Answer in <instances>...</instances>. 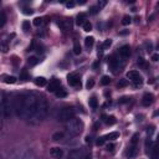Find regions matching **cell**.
Segmentation results:
<instances>
[{"mask_svg":"<svg viewBox=\"0 0 159 159\" xmlns=\"http://www.w3.org/2000/svg\"><path fill=\"white\" fill-rule=\"evenodd\" d=\"M37 103V96L34 93H25L22 98V108L20 112V117L24 119H30L35 112Z\"/></svg>","mask_w":159,"mask_h":159,"instance_id":"cell-1","label":"cell"},{"mask_svg":"<svg viewBox=\"0 0 159 159\" xmlns=\"http://www.w3.org/2000/svg\"><path fill=\"white\" fill-rule=\"evenodd\" d=\"M48 113V103L46 101V98L43 97H37V103H36V108L35 112L32 114V117L30 118V122L32 124H37L41 120L45 119V117Z\"/></svg>","mask_w":159,"mask_h":159,"instance_id":"cell-2","label":"cell"},{"mask_svg":"<svg viewBox=\"0 0 159 159\" xmlns=\"http://www.w3.org/2000/svg\"><path fill=\"white\" fill-rule=\"evenodd\" d=\"M66 129H67L68 134L76 137V135L81 134V132H82V129H83V123H82L81 119L73 117L72 119H70V120L66 122Z\"/></svg>","mask_w":159,"mask_h":159,"instance_id":"cell-3","label":"cell"},{"mask_svg":"<svg viewBox=\"0 0 159 159\" xmlns=\"http://www.w3.org/2000/svg\"><path fill=\"white\" fill-rule=\"evenodd\" d=\"M0 109L5 117H10L14 112V99L10 94H4L0 101Z\"/></svg>","mask_w":159,"mask_h":159,"instance_id":"cell-4","label":"cell"},{"mask_svg":"<svg viewBox=\"0 0 159 159\" xmlns=\"http://www.w3.org/2000/svg\"><path fill=\"white\" fill-rule=\"evenodd\" d=\"M75 117V109L71 107H65L58 112V119L61 122H67Z\"/></svg>","mask_w":159,"mask_h":159,"instance_id":"cell-5","label":"cell"},{"mask_svg":"<svg viewBox=\"0 0 159 159\" xmlns=\"http://www.w3.org/2000/svg\"><path fill=\"white\" fill-rule=\"evenodd\" d=\"M138 138H139L138 134H134L132 137L130 144H129L128 150H127V157L128 158H134L137 155V152H138Z\"/></svg>","mask_w":159,"mask_h":159,"instance_id":"cell-6","label":"cell"},{"mask_svg":"<svg viewBox=\"0 0 159 159\" xmlns=\"http://www.w3.org/2000/svg\"><path fill=\"white\" fill-rule=\"evenodd\" d=\"M108 66H109V68H111L114 73H117L118 71H120V70L124 67V63H119V60H118L116 56H111V57L108 58Z\"/></svg>","mask_w":159,"mask_h":159,"instance_id":"cell-7","label":"cell"},{"mask_svg":"<svg viewBox=\"0 0 159 159\" xmlns=\"http://www.w3.org/2000/svg\"><path fill=\"white\" fill-rule=\"evenodd\" d=\"M127 78H129V81L133 82L134 86H137V87L143 83V78H142V76L139 75V72H137V71H129V72L127 73Z\"/></svg>","mask_w":159,"mask_h":159,"instance_id":"cell-8","label":"cell"},{"mask_svg":"<svg viewBox=\"0 0 159 159\" xmlns=\"http://www.w3.org/2000/svg\"><path fill=\"white\" fill-rule=\"evenodd\" d=\"M67 82L70 86H73V87H78L81 86V80H80V76L77 73H70L67 76Z\"/></svg>","mask_w":159,"mask_h":159,"instance_id":"cell-9","label":"cell"},{"mask_svg":"<svg viewBox=\"0 0 159 159\" xmlns=\"http://www.w3.org/2000/svg\"><path fill=\"white\" fill-rule=\"evenodd\" d=\"M68 159H84V153L82 149H73L68 153Z\"/></svg>","mask_w":159,"mask_h":159,"instance_id":"cell-10","label":"cell"},{"mask_svg":"<svg viewBox=\"0 0 159 159\" xmlns=\"http://www.w3.org/2000/svg\"><path fill=\"white\" fill-rule=\"evenodd\" d=\"M60 86H61L60 81L56 80V78H53V80H51L50 83L47 84V91H48V92H56L57 89H60Z\"/></svg>","mask_w":159,"mask_h":159,"instance_id":"cell-11","label":"cell"},{"mask_svg":"<svg viewBox=\"0 0 159 159\" xmlns=\"http://www.w3.org/2000/svg\"><path fill=\"white\" fill-rule=\"evenodd\" d=\"M50 155L55 159H60L63 157V150L60 148V147H53L50 149Z\"/></svg>","mask_w":159,"mask_h":159,"instance_id":"cell-12","label":"cell"},{"mask_svg":"<svg viewBox=\"0 0 159 159\" xmlns=\"http://www.w3.org/2000/svg\"><path fill=\"white\" fill-rule=\"evenodd\" d=\"M153 101H154V96H153L152 93H145V94L143 96L142 104H143V106H145V107H148L149 104H152V103H153Z\"/></svg>","mask_w":159,"mask_h":159,"instance_id":"cell-13","label":"cell"},{"mask_svg":"<svg viewBox=\"0 0 159 159\" xmlns=\"http://www.w3.org/2000/svg\"><path fill=\"white\" fill-rule=\"evenodd\" d=\"M129 55H130V47L128 45H124L119 48V56L122 58H127V57H129Z\"/></svg>","mask_w":159,"mask_h":159,"instance_id":"cell-14","label":"cell"},{"mask_svg":"<svg viewBox=\"0 0 159 159\" xmlns=\"http://www.w3.org/2000/svg\"><path fill=\"white\" fill-rule=\"evenodd\" d=\"M60 26H61L63 30H71V29H72V21H71V19H63V20L60 22Z\"/></svg>","mask_w":159,"mask_h":159,"instance_id":"cell-15","label":"cell"},{"mask_svg":"<svg viewBox=\"0 0 159 159\" xmlns=\"http://www.w3.org/2000/svg\"><path fill=\"white\" fill-rule=\"evenodd\" d=\"M118 137H119V133H118V132H112V133H109V134L103 135V139H104V140H113V139H117Z\"/></svg>","mask_w":159,"mask_h":159,"instance_id":"cell-16","label":"cell"},{"mask_svg":"<svg viewBox=\"0 0 159 159\" xmlns=\"http://www.w3.org/2000/svg\"><path fill=\"white\" fill-rule=\"evenodd\" d=\"M35 83H36V86H39V87H43V86L47 84V81H46L45 77H36V78H35Z\"/></svg>","mask_w":159,"mask_h":159,"instance_id":"cell-17","label":"cell"},{"mask_svg":"<svg viewBox=\"0 0 159 159\" xmlns=\"http://www.w3.org/2000/svg\"><path fill=\"white\" fill-rule=\"evenodd\" d=\"M63 138H65V133H63V132H56V133L52 134V139H53L55 142L62 140Z\"/></svg>","mask_w":159,"mask_h":159,"instance_id":"cell-18","label":"cell"},{"mask_svg":"<svg viewBox=\"0 0 159 159\" xmlns=\"http://www.w3.org/2000/svg\"><path fill=\"white\" fill-rule=\"evenodd\" d=\"M93 43H94V39L92 36H88V37L84 39V45H86L87 48H91L93 46Z\"/></svg>","mask_w":159,"mask_h":159,"instance_id":"cell-19","label":"cell"},{"mask_svg":"<svg viewBox=\"0 0 159 159\" xmlns=\"http://www.w3.org/2000/svg\"><path fill=\"white\" fill-rule=\"evenodd\" d=\"M2 78H4V82L7 83V84H10V83L12 84V83L16 82V78L14 76H2Z\"/></svg>","mask_w":159,"mask_h":159,"instance_id":"cell-20","label":"cell"},{"mask_svg":"<svg viewBox=\"0 0 159 159\" xmlns=\"http://www.w3.org/2000/svg\"><path fill=\"white\" fill-rule=\"evenodd\" d=\"M55 94H56V97H58V98H65V97L67 96V92H66L65 89L60 88V89H57V91L55 92Z\"/></svg>","mask_w":159,"mask_h":159,"instance_id":"cell-21","label":"cell"},{"mask_svg":"<svg viewBox=\"0 0 159 159\" xmlns=\"http://www.w3.org/2000/svg\"><path fill=\"white\" fill-rule=\"evenodd\" d=\"M86 22V15L84 14H80L77 16V25H83Z\"/></svg>","mask_w":159,"mask_h":159,"instance_id":"cell-22","label":"cell"},{"mask_svg":"<svg viewBox=\"0 0 159 159\" xmlns=\"http://www.w3.org/2000/svg\"><path fill=\"white\" fill-rule=\"evenodd\" d=\"M73 53L75 55H80L81 53V46H80V43L77 41H75V43H73Z\"/></svg>","mask_w":159,"mask_h":159,"instance_id":"cell-23","label":"cell"},{"mask_svg":"<svg viewBox=\"0 0 159 159\" xmlns=\"http://www.w3.org/2000/svg\"><path fill=\"white\" fill-rule=\"evenodd\" d=\"M39 62H40V60H39L37 57H30V58L27 60V63H29L30 66H36Z\"/></svg>","mask_w":159,"mask_h":159,"instance_id":"cell-24","label":"cell"},{"mask_svg":"<svg viewBox=\"0 0 159 159\" xmlns=\"http://www.w3.org/2000/svg\"><path fill=\"white\" fill-rule=\"evenodd\" d=\"M88 104H89V107H92V108H97V106H98V102H97L96 97H92V98H89V101H88Z\"/></svg>","mask_w":159,"mask_h":159,"instance_id":"cell-25","label":"cell"},{"mask_svg":"<svg viewBox=\"0 0 159 159\" xmlns=\"http://www.w3.org/2000/svg\"><path fill=\"white\" fill-rule=\"evenodd\" d=\"M82 27H83V30H84L86 32H89V31L92 30V24H91L89 21H86V22L82 25Z\"/></svg>","mask_w":159,"mask_h":159,"instance_id":"cell-26","label":"cell"},{"mask_svg":"<svg viewBox=\"0 0 159 159\" xmlns=\"http://www.w3.org/2000/svg\"><path fill=\"white\" fill-rule=\"evenodd\" d=\"M137 63H138V65H139V66H140L143 70H147V68H148V65H147V62H145V61H144L142 57H140V58H138V62H137Z\"/></svg>","mask_w":159,"mask_h":159,"instance_id":"cell-27","label":"cell"},{"mask_svg":"<svg viewBox=\"0 0 159 159\" xmlns=\"http://www.w3.org/2000/svg\"><path fill=\"white\" fill-rule=\"evenodd\" d=\"M6 24V15L5 12H0V27H2Z\"/></svg>","mask_w":159,"mask_h":159,"instance_id":"cell-28","label":"cell"},{"mask_svg":"<svg viewBox=\"0 0 159 159\" xmlns=\"http://www.w3.org/2000/svg\"><path fill=\"white\" fill-rule=\"evenodd\" d=\"M106 123H107V124H109V125H112V124H114V123H116V118H114L113 116L106 117Z\"/></svg>","mask_w":159,"mask_h":159,"instance_id":"cell-29","label":"cell"},{"mask_svg":"<svg viewBox=\"0 0 159 159\" xmlns=\"http://www.w3.org/2000/svg\"><path fill=\"white\" fill-rule=\"evenodd\" d=\"M130 22H132V19H130V16H128V15L123 16V20H122V24H123V25H129Z\"/></svg>","mask_w":159,"mask_h":159,"instance_id":"cell-30","label":"cell"},{"mask_svg":"<svg viewBox=\"0 0 159 159\" xmlns=\"http://www.w3.org/2000/svg\"><path fill=\"white\" fill-rule=\"evenodd\" d=\"M34 25H35V26H41V25H43V19H42V17H36V19L34 20Z\"/></svg>","mask_w":159,"mask_h":159,"instance_id":"cell-31","label":"cell"},{"mask_svg":"<svg viewBox=\"0 0 159 159\" xmlns=\"http://www.w3.org/2000/svg\"><path fill=\"white\" fill-rule=\"evenodd\" d=\"M109 82H111V78H109L108 76H103L102 80H101V84H103V86L109 84Z\"/></svg>","mask_w":159,"mask_h":159,"instance_id":"cell-32","label":"cell"},{"mask_svg":"<svg viewBox=\"0 0 159 159\" xmlns=\"http://www.w3.org/2000/svg\"><path fill=\"white\" fill-rule=\"evenodd\" d=\"M152 159H158V148L155 145L152 148Z\"/></svg>","mask_w":159,"mask_h":159,"instance_id":"cell-33","label":"cell"},{"mask_svg":"<svg viewBox=\"0 0 159 159\" xmlns=\"http://www.w3.org/2000/svg\"><path fill=\"white\" fill-rule=\"evenodd\" d=\"M30 27H31L30 21H24V22H22V30H24V31H29Z\"/></svg>","mask_w":159,"mask_h":159,"instance_id":"cell-34","label":"cell"},{"mask_svg":"<svg viewBox=\"0 0 159 159\" xmlns=\"http://www.w3.org/2000/svg\"><path fill=\"white\" fill-rule=\"evenodd\" d=\"M20 80H22V81H27L29 80V75H27V72L25 70L20 73Z\"/></svg>","mask_w":159,"mask_h":159,"instance_id":"cell-35","label":"cell"},{"mask_svg":"<svg viewBox=\"0 0 159 159\" xmlns=\"http://www.w3.org/2000/svg\"><path fill=\"white\" fill-rule=\"evenodd\" d=\"M93 86H94V80H93V78H89V80L87 81V83H86V87H87L88 89H91Z\"/></svg>","mask_w":159,"mask_h":159,"instance_id":"cell-36","label":"cell"},{"mask_svg":"<svg viewBox=\"0 0 159 159\" xmlns=\"http://www.w3.org/2000/svg\"><path fill=\"white\" fill-rule=\"evenodd\" d=\"M128 84V81L127 80H119V82H118V87L120 88V87H125Z\"/></svg>","mask_w":159,"mask_h":159,"instance_id":"cell-37","label":"cell"},{"mask_svg":"<svg viewBox=\"0 0 159 159\" xmlns=\"http://www.w3.org/2000/svg\"><path fill=\"white\" fill-rule=\"evenodd\" d=\"M111 45H112V41H111L109 39H107V40H106V41L103 42V47H104V48H107V47H109Z\"/></svg>","mask_w":159,"mask_h":159,"instance_id":"cell-38","label":"cell"},{"mask_svg":"<svg viewBox=\"0 0 159 159\" xmlns=\"http://www.w3.org/2000/svg\"><path fill=\"white\" fill-rule=\"evenodd\" d=\"M107 150H108V152H113V150H114V144H113V143L107 144Z\"/></svg>","mask_w":159,"mask_h":159,"instance_id":"cell-39","label":"cell"},{"mask_svg":"<svg viewBox=\"0 0 159 159\" xmlns=\"http://www.w3.org/2000/svg\"><path fill=\"white\" fill-rule=\"evenodd\" d=\"M145 46H147V51H148V52H150V51H152V48H153L152 42H145Z\"/></svg>","mask_w":159,"mask_h":159,"instance_id":"cell-40","label":"cell"},{"mask_svg":"<svg viewBox=\"0 0 159 159\" xmlns=\"http://www.w3.org/2000/svg\"><path fill=\"white\" fill-rule=\"evenodd\" d=\"M104 142H106V140L103 139V137H101V138H98V139H97V144H98V145H102V144H104Z\"/></svg>","mask_w":159,"mask_h":159,"instance_id":"cell-41","label":"cell"},{"mask_svg":"<svg viewBox=\"0 0 159 159\" xmlns=\"http://www.w3.org/2000/svg\"><path fill=\"white\" fill-rule=\"evenodd\" d=\"M25 15H31L32 14V10L31 9H24V11H22Z\"/></svg>","mask_w":159,"mask_h":159,"instance_id":"cell-42","label":"cell"},{"mask_svg":"<svg viewBox=\"0 0 159 159\" xmlns=\"http://www.w3.org/2000/svg\"><path fill=\"white\" fill-rule=\"evenodd\" d=\"M0 50H1L2 52H6V51H7V46H6V45H2V43H1V45H0Z\"/></svg>","mask_w":159,"mask_h":159,"instance_id":"cell-43","label":"cell"},{"mask_svg":"<svg viewBox=\"0 0 159 159\" xmlns=\"http://www.w3.org/2000/svg\"><path fill=\"white\" fill-rule=\"evenodd\" d=\"M66 6H67V7H73V6H75V1H68V2H66Z\"/></svg>","mask_w":159,"mask_h":159,"instance_id":"cell-44","label":"cell"},{"mask_svg":"<svg viewBox=\"0 0 159 159\" xmlns=\"http://www.w3.org/2000/svg\"><path fill=\"white\" fill-rule=\"evenodd\" d=\"M106 4H107V1H98V7L101 9V7L106 6Z\"/></svg>","mask_w":159,"mask_h":159,"instance_id":"cell-45","label":"cell"},{"mask_svg":"<svg viewBox=\"0 0 159 159\" xmlns=\"http://www.w3.org/2000/svg\"><path fill=\"white\" fill-rule=\"evenodd\" d=\"M158 58H159V56H158V53H154V55L152 56V60H153L154 62H157V61H158Z\"/></svg>","mask_w":159,"mask_h":159,"instance_id":"cell-46","label":"cell"},{"mask_svg":"<svg viewBox=\"0 0 159 159\" xmlns=\"http://www.w3.org/2000/svg\"><path fill=\"white\" fill-rule=\"evenodd\" d=\"M97 11H98V10H97V7H96V6H92V7H91V12H92V14H96Z\"/></svg>","mask_w":159,"mask_h":159,"instance_id":"cell-47","label":"cell"},{"mask_svg":"<svg viewBox=\"0 0 159 159\" xmlns=\"http://www.w3.org/2000/svg\"><path fill=\"white\" fill-rule=\"evenodd\" d=\"M1 127H2V119H1V117H0V129H1Z\"/></svg>","mask_w":159,"mask_h":159,"instance_id":"cell-48","label":"cell"},{"mask_svg":"<svg viewBox=\"0 0 159 159\" xmlns=\"http://www.w3.org/2000/svg\"><path fill=\"white\" fill-rule=\"evenodd\" d=\"M84 159H91V157H89V155H87V157H84Z\"/></svg>","mask_w":159,"mask_h":159,"instance_id":"cell-49","label":"cell"}]
</instances>
